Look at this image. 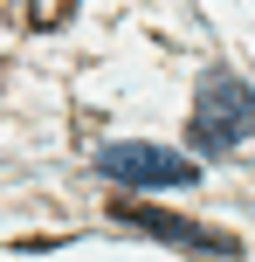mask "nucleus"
Listing matches in <instances>:
<instances>
[{
  "instance_id": "1",
  "label": "nucleus",
  "mask_w": 255,
  "mask_h": 262,
  "mask_svg": "<svg viewBox=\"0 0 255 262\" xmlns=\"http://www.w3.org/2000/svg\"><path fill=\"white\" fill-rule=\"evenodd\" d=\"M255 131V90L235 69H207L200 83H193V118H187V138H193V152H235Z\"/></svg>"
},
{
  "instance_id": "2",
  "label": "nucleus",
  "mask_w": 255,
  "mask_h": 262,
  "mask_svg": "<svg viewBox=\"0 0 255 262\" xmlns=\"http://www.w3.org/2000/svg\"><path fill=\"white\" fill-rule=\"evenodd\" d=\"M110 221L138 228V235H152V242H173V249L242 255V242H235V235H221V228H200V221H179V214H159V207H145V200H110Z\"/></svg>"
},
{
  "instance_id": "3",
  "label": "nucleus",
  "mask_w": 255,
  "mask_h": 262,
  "mask_svg": "<svg viewBox=\"0 0 255 262\" xmlns=\"http://www.w3.org/2000/svg\"><path fill=\"white\" fill-rule=\"evenodd\" d=\"M97 172H110L118 186H193V159L166 152V145H104L97 152Z\"/></svg>"
},
{
  "instance_id": "4",
  "label": "nucleus",
  "mask_w": 255,
  "mask_h": 262,
  "mask_svg": "<svg viewBox=\"0 0 255 262\" xmlns=\"http://www.w3.org/2000/svg\"><path fill=\"white\" fill-rule=\"evenodd\" d=\"M55 21H62V0H41V7H35V28H55Z\"/></svg>"
}]
</instances>
